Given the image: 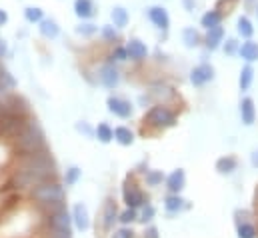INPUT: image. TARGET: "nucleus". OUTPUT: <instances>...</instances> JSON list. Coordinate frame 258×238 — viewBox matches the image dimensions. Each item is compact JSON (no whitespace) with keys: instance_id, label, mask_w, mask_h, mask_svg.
I'll return each instance as SVG.
<instances>
[{"instance_id":"obj_1","label":"nucleus","mask_w":258,"mask_h":238,"mask_svg":"<svg viewBox=\"0 0 258 238\" xmlns=\"http://www.w3.org/2000/svg\"><path fill=\"white\" fill-rule=\"evenodd\" d=\"M58 178V164L50 150L14 156L8 172V186L18 194H28L36 184Z\"/></svg>"},{"instance_id":"obj_2","label":"nucleus","mask_w":258,"mask_h":238,"mask_svg":"<svg viewBox=\"0 0 258 238\" xmlns=\"http://www.w3.org/2000/svg\"><path fill=\"white\" fill-rule=\"evenodd\" d=\"M14 150V156H24V154H34V152H42L48 150V142H46V134L40 126V122L36 118L24 120L20 124V128L10 134L6 138Z\"/></svg>"},{"instance_id":"obj_3","label":"nucleus","mask_w":258,"mask_h":238,"mask_svg":"<svg viewBox=\"0 0 258 238\" xmlns=\"http://www.w3.org/2000/svg\"><path fill=\"white\" fill-rule=\"evenodd\" d=\"M26 196L42 214H48L52 210L66 206V186L60 184L58 178L36 184Z\"/></svg>"},{"instance_id":"obj_4","label":"nucleus","mask_w":258,"mask_h":238,"mask_svg":"<svg viewBox=\"0 0 258 238\" xmlns=\"http://www.w3.org/2000/svg\"><path fill=\"white\" fill-rule=\"evenodd\" d=\"M176 124H178V110L172 104H162V102L152 104L150 108H146L142 116V126L154 134L174 128Z\"/></svg>"},{"instance_id":"obj_5","label":"nucleus","mask_w":258,"mask_h":238,"mask_svg":"<svg viewBox=\"0 0 258 238\" xmlns=\"http://www.w3.org/2000/svg\"><path fill=\"white\" fill-rule=\"evenodd\" d=\"M94 76H96V84L104 86L106 90H114V88H118V84H120V80H122L120 64H116L114 60L106 56V60H102V62L96 66Z\"/></svg>"},{"instance_id":"obj_6","label":"nucleus","mask_w":258,"mask_h":238,"mask_svg":"<svg viewBox=\"0 0 258 238\" xmlns=\"http://www.w3.org/2000/svg\"><path fill=\"white\" fill-rule=\"evenodd\" d=\"M122 202L124 206L128 208H142L146 202H150L148 194L142 190V186L134 180V174L132 176H126V180L122 182Z\"/></svg>"},{"instance_id":"obj_7","label":"nucleus","mask_w":258,"mask_h":238,"mask_svg":"<svg viewBox=\"0 0 258 238\" xmlns=\"http://www.w3.org/2000/svg\"><path fill=\"white\" fill-rule=\"evenodd\" d=\"M256 212L238 208L234 210V226H236V238H258V224L254 222Z\"/></svg>"},{"instance_id":"obj_8","label":"nucleus","mask_w":258,"mask_h":238,"mask_svg":"<svg viewBox=\"0 0 258 238\" xmlns=\"http://www.w3.org/2000/svg\"><path fill=\"white\" fill-rule=\"evenodd\" d=\"M106 110L120 120H130L134 116V104H132V100L124 98V96H118V94H108V98H106Z\"/></svg>"},{"instance_id":"obj_9","label":"nucleus","mask_w":258,"mask_h":238,"mask_svg":"<svg viewBox=\"0 0 258 238\" xmlns=\"http://www.w3.org/2000/svg\"><path fill=\"white\" fill-rule=\"evenodd\" d=\"M188 78H190V84H192L194 88H204L206 84H210L216 78V68L208 60H202L200 64H196L190 70Z\"/></svg>"},{"instance_id":"obj_10","label":"nucleus","mask_w":258,"mask_h":238,"mask_svg":"<svg viewBox=\"0 0 258 238\" xmlns=\"http://www.w3.org/2000/svg\"><path fill=\"white\" fill-rule=\"evenodd\" d=\"M146 18L150 20V24L156 30H160L162 34H168V30H170V14H168V10L162 4L148 6L146 8Z\"/></svg>"},{"instance_id":"obj_11","label":"nucleus","mask_w":258,"mask_h":238,"mask_svg":"<svg viewBox=\"0 0 258 238\" xmlns=\"http://www.w3.org/2000/svg\"><path fill=\"white\" fill-rule=\"evenodd\" d=\"M146 92H148V96H150L152 104L162 102V104H172V106H174L176 92H174V88H172V86H168L166 82H162V80L152 82V84H150V88H148Z\"/></svg>"},{"instance_id":"obj_12","label":"nucleus","mask_w":258,"mask_h":238,"mask_svg":"<svg viewBox=\"0 0 258 238\" xmlns=\"http://www.w3.org/2000/svg\"><path fill=\"white\" fill-rule=\"evenodd\" d=\"M118 214H120L118 202H116L112 196H108V198L102 202V210H100V222H102V228H104L106 232L112 230L114 224H118Z\"/></svg>"},{"instance_id":"obj_13","label":"nucleus","mask_w":258,"mask_h":238,"mask_svg":"<svg viewBox=\"0 0 258 238\" xmlns=\"http://www.w3.org/2000/svg\"><path fill=\"white\" fill-rule=\"evenodd\" d=\"M124 46H126V50H128L130 62H134V64H144L146 60L150 58V48H148V44H146L144 40L136 38V36L128 38V40L124 42Z\"/></svg>"},{"instance_id":"obj_14","label":"nucleus","mask_w":258,"mask_h":238,"mask_svg":"<svg viewBox=\"0 0 258 238\" xmlns=\"http://www.w3.org/2000/svg\"><path fill=\"white\" fill-rule=\"evenodd\" d=\"M70 214H72L74 230H78V232H86V230H90L92 220H90V212H88V208H86L84 202H76V204L72 206Z\"/></svg>"},{"instance_id":"obj_15","label":"nucleus","mask_w":258,"mask_h":238,"mask_svg":"<svg viewBox=\"0 0 258 238\" xmlns=\"http://www.w3.org/2000/svg\"><path fill=\"white\" fill-rule=\"evenodd\" d=\"M224 38H226V30L224 26H216V28H210V30H204V50L206 52H216L222 48L224 44Z\"/></svg>"},{"instance_id":"obj_16","label":"nucleus","mask_w":258,"mask_h":238,"mask_svg":"<svg viewBox=\"0 0 258 238\" xmlns=\"http://www.w3.org/2000/svg\"><path fill=\"white\" fill-rule=\"evenodd\" d=\"M18 82L14 78V74L4 66V62L0 60V102L6 100L14 90H16Z\"/></svg>"},{"instance_id":"obj_17","label":"nucleus","mask_w":258,"mask_h":238,"mask_svg":"<svg viewBox=\"0 0 258 238\" xmlns=\"http://www.w3.org/2000/svg\"><path fill=\"white\" fill-rule=\"evenodd\" d=\"M164 188H166V192L182 194V190L186 188V172H184L182 168H174L170 174H166Z\"/></svg>"},{"instance_id":"obj_18","label":"nucleus","mask_w":258,"mask_h":238,"mask_svg":"<svg viewBox=\"0 0 258 238\" xmlns=\"http://www.w3.org/2000/svg\"><path fill=\"white\" fill-rule=\"evenodd\" d=\"M188 208H190V204H188V200H186L182 194H172V192H168V194L164 196V210H166V214L174 216V214H180L182 210H188Z\"/></svg>"},{"instance_id":"obj_19","label":"nucleus","mask_w":258,"mask_h":238,"mask_svg":"<svg viewBox=\"0 0 258 238\" xmlns=\"http://www.w3.org/2000/svg\"><path fill=\"white\" fill-rule=\"evenodd\" d=\"M238 114H240V120H242V124H244V126H252V124L256 122V116H258L256 104H254V100H252L250 96L240 98Z\"/></svg>"},{"instance_id":"obj_20","label":"nucleus","mask_w":258,"mask_h":238,"mask_svg":"<svg viewBox=\"0 0 258 238\" xmlns=\"http://www.w3.org/2000/svg\"><path fill=\"white\" fill-rule=\"evenodd\" d=\"M180 38H182V44L188 50H196L204 44V34L196 26H184L182 32H180Z\"/></svg>"},{"instance_id":"obj_21","label":"nucleus","mask_w":258,"mask_h":238,"mask_svg":"<svg viewBox=\"0 0 258 238\" xmlns=\"http://www.w3.org/2000/svg\"><path fill=\"white\" fill-rule=\"evenodd\" d=\"M72 10H74L78 20H92L96 16V12H98L94 0H74Z\"/></svg>"},{"instance_id":"obj_22","label":"nucleus","mask_w":258,"mask_h":238,"mask_svg":"<svg viewBox=\"0 0 258 238\" xmlns=\"http://www.w3.org/2000/svg\"><path fill=\"white\" fill-rule=\"evenodd\" d=\"M38 34L44 38V40H56L58 36H60V24L54 20V18H48V16H44V20H40L38 24Z\"/></svg>"},{"instance_id":"obj_23","label":"nucleus","mask_w":258,"mask_h":238,"mask_svg":"<svg viewBox=\"0 0 258 238\" xmlns=\"http://www.w3.org/2000/svg\"><path fill=\"white\" fill-rule=\"evenodd\" d=\"M214 170L220 176H232L238 170V158L234 154H224L214 162Z\"/></svg>"},{"instance_id":"obj_24","label":"nucleus","mask_w":258,"mask_h":238,"mask_svg":"<svg viewBox=\"0 0 258 238\" xmlns=\"http://www.w3.org/2000/svg\"><path fill=\"white\" fill-rule=\"evenodd\" d=\"M224 14L214 6V8H210V10H206L202 16H200V26H202V30H210V28H216V26H222V22H224Z\"/></svg>"},{"instance_id":"obj_25","label":"nucleus","mask_w":258,"mask_h":238,"mask_svg":"<svg viewBox=\"0 0 258 238\" xmlns=\"http://www.w3.org/2000/svg\"><path fill=\"white\" fill-rule=\"evenodd\" d=\"M238 56L242 62H248V64H254L258 62V42L254 38H248V40H242L240 42V50H238Z\"/></svg>"},{"instance_id":"obj_26","label":"nucleus","mask_w":258,"mask_h":238,"mask_svg":"<svg viewBox=\"0 0 258 238\" xmlns=\"http://www.w3.org/2000/svg\"><path fill=\"white\" fill-rule=\"evenodd\" d=\"M110 22H112L118 30H124L130 24V12L124 6H120V4L112 6V10H110Z\"/></svg>"},{"instance_id":"obj_27","label":"nucleus","mask_w":258,"mask_h":238,"mask_svg":"<svg viewBox=\"0 0 258 238\" xmlns=\"http://www.w3.org/2000/svg\"><path fill=\"white\" fill-rule=\"evenodd\" d=\"M252 82H254V66L244 62L242 68H240V74H238V88H240V92H248L252 88Z\"/></svg>"},{"instance_id":"obj_28","label":"nucleus","mask_w":258,"mask_h":238,"mask_svg":"<svg viewBox=\"0 0 258 238\" xmlns=\"http://www.w3.org/2000/svg\"><path fill=\"white\" fill-rule=\"evenodd\" d=\"M114 142L120 144V146H132L136 142V134H134V130L130 126L120 124V126L114 128Z\"/></svg>"},{"instance_id":"obj_29","label":"nucleus","mask_w":258,"mask_h":238,"mask_svg":"<svg viewBox=\"0 0 258 238\" xmlns=\"http://www.w3.org/2000/svg\"><path fill=\"white\" fill-rule=\"evenodd\" d=\"M254 32H256V28H254V22L248 18V16H238V20H236V34H238V38H242V40H248V38H252L254 36Z\"/></svg>"},{"instance_id":"obj_30","label":"nucleus","mask_w":258,"mask_h":238,"mask_svg":"<svg viewBox=\"0 0 258 238\" xmlns=\"http://www.w3.org/2000/svg\"><path fill=\"white\" fill-rule=\"evenodd\" d=\"M94 140H98L100 144H110L114 142V128L108 122H98L94 126Z\"/></svg>"},{"instance_id":"obj_31","label":"nucleus","mask_w":258,"mask_h":238,"mask_svg":"<svg viewBox=\"0 0 258 238\" xmlns=\"http://www.w3.org/2000/svg\"><path fill=\"white\" fill-rule=\"evenodd\" d=\"M100 38H102V42L104 44H108V46H114V44H120V30L110 22V24H104V26H100Z\"/></svg>"},{"instance_id":"obj_32","label":"nucleus","mask_w":258,"mask_h":238,"mask_svg":"<svg viewBox=\"0 0 258 238\" xmlns=\"http://www.w3.org/2000/svg\"><path fill=\"white\" fill-rule=\"evenodd\" d=\"M98 32H100V28L92 20H80L76 24V28H74V34L80 36V38H94Z\"/></svg>"},{"instance_id":"obj_33","label":"nucleus","mask_w":258,"mask_h":238,"mask_svg":"<svg viewBox=\"0 0 258 238\" xmlns=\"http://www.w3.org/2000/svg\"><path fill=\"white\" fill-rule=\"evenodd\" d=\"M142 180H144L146 186H150V188H158V186L164 184L166 174H164L162 170H158V168H150V170H146V172L142 174Z\"/></svg>"},{"instance_id":"obj_34","label":"nucleus","mask_w":258,"mask_h":238,"mask_svg":"<svg viewBox=\"0 0 258 238\" xmlns=\"http://www.w3.org/2000/svg\"><path fill=\"white\" fill-rule=\"evenodd\" d=\"M156 218V206L152 202H146L142 208H138V224H152V220Z\"/></svg>"},{"instance_id":"obj_35","label":"nucleus","mask_w":258,"mask_h":238,"mask_svg":"<svg viewBox=\"0 0 258 238\" xmlns=\"http://www.w3.org/2000/svg\"><path fill=\"white\" fill-rule=\"evenodd\" d=\"M24 20L32 26H36L40 20H44V10L40 6H26L24 8Z\"/></svg>"},{"instance_id":"obj_36","label":"nucleus","mask_w":258,"mask_h":238,"mask_svg":"<svg viewBox=\"0 0 258 238\" xmlns=\"http://www.w3.org/2000/svg\"><path fill=\"white\" fill-rule=\"evenodd\" d=\"M136 222H138V208L124 206V210H120V214H118V224L120 226H132Z\"/></svg>"},{"instance_id":"obj_37","label":"nucleus","mask_w":258,"mask_h":238,"mask_svg":"<svg viewBox=\"0 0 258 238\" xmlns=\"http://www.w3.org/2000/svg\"><path fill=\"white\" fill-rule=\"evenodd\" d=\"M82 178V168L80 166H76V164H72V166H68L64 172V186L66 188H72V186H76L78 182Z\"/></svg>"},{"instance_id":"obj_38","label":"nucleus","mask_w":258,"mask_h":238,"mask_svg":"<svg viewBox=\"0 0 258 238\" xmlns=\"http://www.w3.org/2000/svg\"><path fill=\"white\" fill-rule=\"evenodd\" d=\"M108 58H112L116 64L130 62L128 50H126V46H124V44H114V46H112V50H110V54H108Z\"/></svg>"},{"instance_id":"obj_39","label":"nucleus","mask_w":258,"mask_h":238,"mask_svg":"<svg viewBox=\"0 0 258 238\" xmlns=\"http://www.w3.org/2000/svg\"><path fill=\"white\" fill-rule=\"evenodd\" d=\"M222 50H224L226 56H238L240 40L234 38V36H226V38H224V44H222Z\"/></svg>"},{"instance_id":"obj_40","label":"nucleus","mask_w":258,"mask_h":238,"mask_svg":"<svg viewBox=\"0 0 258 238\" xmlns=\"http://www.w3.org/2000/svg\"><path fill=\"white\" fill-rule=\"evenodd\" d=\"M74 128H76V132L82 134L84 138H94V126H92L90 122H86V120H78V122L74 124Z\"/></svg>"},{"instance_id":"obj_41","label":"nucleus","mask_w":258,"mask_h":238,"mask_svg":"<svg viewBox=\"0 0 258 238\" xmlns=\"http://www.w3.org/2000/svg\"><path fill=\"white\" fill-rule=\"evenodd\" d=\"M236 4H238V0H218V2H216V8H218L224 16H228Z\"/></svg>"},{"instance_id":"obj_42","label":"nucleus","mask_w":258,"mask_h":238,"mask_svg":"<svg viewBox=\"0 0 258 238\" xmlns=\"http://www.w3.org/2000/svg\"><path fill=\"white\" fill-rule=\"evenodd\" d=\"M110 238H136V232L132 226H118Z\"/></svg>"},{"instance_id":"obj_43","label":"nucleus","mask_w":258,"mask_h":238,"mask_svg":"<svg viewBox=\"0 0 258 238\" xmlns=\"http://www.w3.org/2000/svg\"><path fill=\"white\" fill-rule=\"evenodd\" d=\"M142 238H160V230L154 226V224H148L142 232Z\"/></svg>"},{"instance_id":"obj_44","label":"nucleus","mask_w":258,"mask_h":238,"mask_svg":"<svg viewBox=\"0 0 258 238\" xmlns=\"http://www.w3.org/2000/svg\"><path fill=\"white\" fill-rule=\"evenodd\" d=\"M10 54V48H8V42L4 40V38H0V60L6 58Z\"/></svg>"},{"instance_id":"obj_45","label":"nucleus","mask_w":258,"mask_h":238,"mask_svg":"<svg viewBox=\"0 0 258 238\" xmlns=\"http://www.w3.org/2000/svg\"><path fill=\"white\" fill-rule=\"evenodd\" d=\"M196 6H198L196 0H182V8H184L188 14H192L194 10H196Z\"/></svg>"},{"instance_id":"obj_46","label":"nucleus","mask_w":258,"mask_h":238,"mask_svg":"<svg viewBox=\"0 0 258 238\" xmlns=\"http://www.w3.org/2000/svg\"><path fill=\"white\" fill-rule=\"evenodd\" d=\"M154 58H156L158 64H166V62H168V54H166V52H162V50L158 48V50L154 52Z\"/></svg>"},{"instance_id":"obj_47","label":"nucleus","mask_w":258,"mask_h":238,"mask_svg":"<svg viewBox=\"0 0 258 238\" xmlns=\"http://www.w3.org/2000/svg\"><path fill=\"white\" fill-rule=\"evenodd\" d=\"M8 20H10L8 12H6L4 8H0V28H2V26H6V24H8Z\"/></svg>"},{"instance_id":"obj_48","label":"nucleus","mask_w":258,"mask_h":238,"mask_svg":"<svg viewBox=\"0 0 258 238\" xmlns=\"http://www.w3.org/2000/svg\"><path fill=\"white\" fill-rule=\"evenodd\" d=\"M250 164L258 170V148H254V150L250 152Z\"/></svg>"},{"instance_id":"obj_49","label":"nucleus","mask_w":258,"mask_h":238,"mask_svg":"<svg viewBox=\"0 0 258 238\" xmlns=\"http://www.w3.org/2000/svg\"><path fill=\"white\" fill-rule=\"evenodd\" d=\"M4 200H6V196L0 192V210H4Z\"/></svg>"},{"instance_id":"obj_50","label":"nucleus","mask_w":258,"mask_h":238,"mask_svg":"<svg viewBox=\"0 0 258 238\" xmlns=\"http://www.w3.org/2000/svg\"><path fill=\"white\" fill-rule=\"evenodd\" d=\"M254 206H256V210H258V188H256V194H254Z\"/></svg>"},{"instance_id":"obj_51","label":"nucleus","mask_w":258,"mask_h":238,"mask_svg":"<svg viewBox=\"0 0 258 238\" xmlns=\"http://www.w3.org/2000/svg\"><path fill=\"white\" fill-rule=\"evenodd\" d=\"M254 14H256V20H258V2H256V8H254Z\"/></svg>"},{"instance_id":"obj_52","label":"nucleus","mask_w":258,"mask_h":238,"mask_svg":"<svg viewBox=\"0 0 258 238\" xmlns=\"http://www.w3.org/2000/svg\"><path fill=\"white\" fill-rule=\"evenodd\" d=\"M244 2H248V4H254V2H256V0H244Z\"/></svg>"}]
</instances>
